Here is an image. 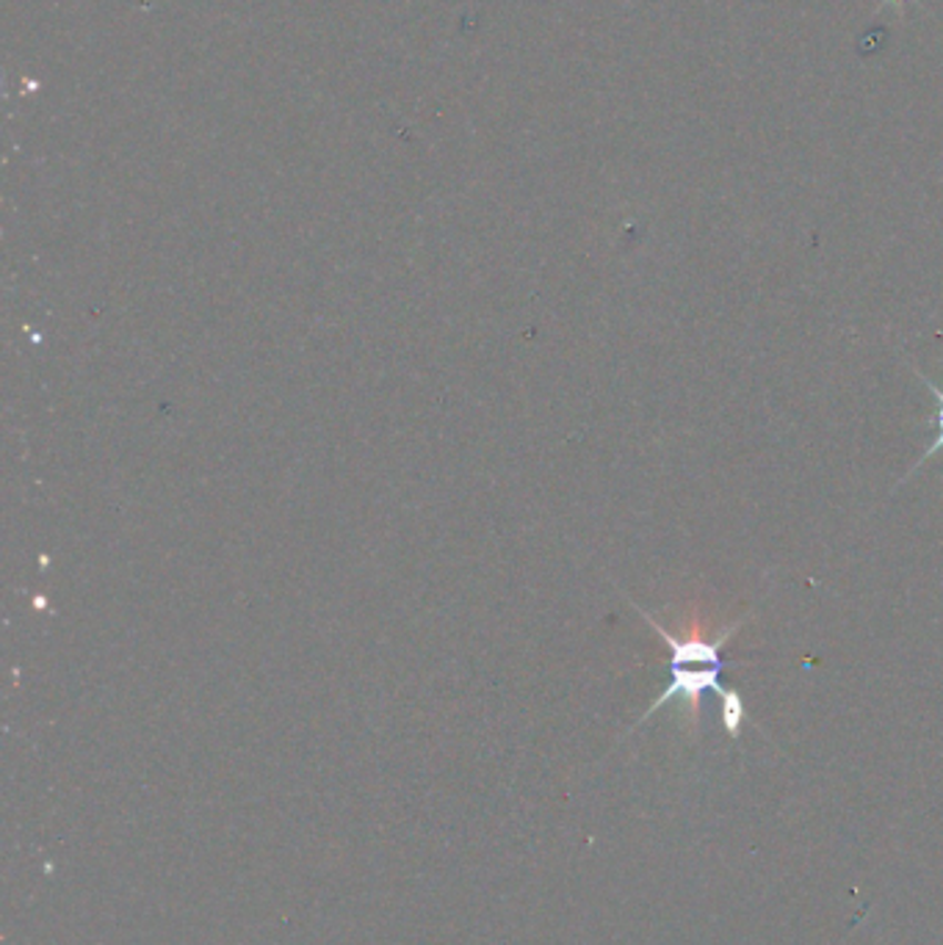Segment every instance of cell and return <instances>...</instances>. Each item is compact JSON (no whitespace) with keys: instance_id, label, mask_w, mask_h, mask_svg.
I'll use <instances>...</instances> for the list:
<instances>
[{"instance_id":"obj_3","label":"cell","mask_w":943,"mask_h":945,"mask_svg":"<svg viewBox=\"0 0 943 945\" xmlns=\"http://www.w3.org/2000/svg\"><path fill=\"white\" fill-rule=\"evenodd\" d=\"M720 708H722V724H726L728 733L737 739L739 728H742V722L748 719V713H744L742 697H739L733 689H726L720 694Z\"/></svg>"},{"instance_id":"obj_4","label":"cell","mask_w":943,"mask_h":945,"mask_svg":"<svg viewBox=\"0 0 943 945\" xmlns=\"http://www.w3.org/2000/svg\"><path fill=\"white\" fill-rule=\"evenodd\" d=\"M905 3H911V0H880V6H896V9H902Z\"/></svg>"},{"instance_id":"obj_2","label":"cell","mask_w":943,"mask_h":945,"mask_svg":"<svg viewBox=\"0 0 943 945\" xmlns=\"http://www.w3.org/2000/svg\"><path fill=\"white\" fill-rule=\"evenodd\" d=\"M916 374H919V379H922L924 385H927V390L935 396V415H930V418H927V424L935 426V440L930 443V448L922 454V457H919V463L913 465V470L907 472V476H913L919 465H924V463H927V459H933L935 454H943V387L935 385V382L930 379L927 374H922V370H916Z\"/></svg>"},{"instance_id":"obj_1","label":"cell","mask_w":943,"mask_h":945,"mask_svg":"<svg viewBox=\"0 0 943 945\" xmlns=\"http://www.w3.org/2000/svg\"><path fill=\"white\" fill-rule=\"evenodd\" d=\"M633 609L642 614V620L670 647V683L656 697L653 705L648 708V713H645L642 719L653 717V711H659V708H665L667 702L672 700H681L683 705L689 708V713H692V719H700V713H703V697L709 694V691H714L717 697L726 691V685H722L720 680L722 669H726L728 663L726 658H722V650H726L728 639L748 622V617L728 626L720 636H714V639H700L698 633L689 636V639H678L676 633H670L665 626H659V622L653 620V614L642 611L639 606H633Z\"/></svg>"}]
</instances>
